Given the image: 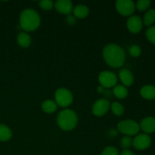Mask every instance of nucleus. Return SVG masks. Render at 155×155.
I'll return each mask as SVG.
<instances>
[{
	"instance_id": "nucleus-29",
	"label": "nucleus",
	"mask_w": 155,
	"mask_h": 155,
	"mask_svg": "<svg viewBox=\"0 0 155 155\" xmlns=\"http://www.w3.org/2000/svg\"><path fill=\"white\" fill-rule=\"evenodd\" d=\"M120 155H136V154H135L133 151H130V150L126 149L121 151V153L120 154Z\"/></svg>"
},
{
	"instance_id": "nucleus-8",
	"label": "nucleus",
	"mask_w": 155,
	"mask_h": 155,
	"mask_svg": "<svg viewBox=\"0 0 155 155\" xmlns=\"http://www.w3.org/2000/svg\"><path fill=\"white\" fill-rule=\"evenodd\" d=\"M110 103L108 100L105 98H100L97 100L92 105V114L96 117H102L110 110Z\"/></svg>"
},
{
	"instance_id": "nucleus-9",
	"label": "nucleus",
	"mask_w": 155,
	"mask_h": 155,
	"mask_svg": "<svg viewBox=\"0 0 155 155\" xmlns=\"http://www.w3.org/2000/svg\"><path fill=\"white\" fill-rule=\"evenodd\" d=\"M151 144V139L146 133H140L136 135L133 139V145L136 150L143 151L149 148Z\"/></svg>"
},
{
	"instance_id": "nucleus-30",
	"label": "nucleus",
	"mask_w": 155,
	"mask_h": 155,
	"mask_svg": "<svg viewBox=\"0 0 155 155\" xmlns=\"http://www.w3.org/2000/svg\"><path fill=\"white\" fill-rule=\"evenodd\" d=\"M104 89H105V88H104L103 86H98V87H97V92L99 94H102L104 92Z\"/></svg>"
},
{
	"instance_id": "nucleus-27",
	"label": "nucleus",
	"mask_w": 155,
	"mask_h": 155,
	"mask_svg": "<svg viewBox=\"0 0 155 155\" xmlns=\"http://www.w3.org/2000/svg\"><path fill=\"white\" fill-rule=\"evenodd\" d=\"M101 155H119V151L115 147L107 146L103 150Z\"/></svg>"
},
{
	"instance_id": "nucleus-11",
	"label": "nucleus",
	"mask_w": 155,
	"mask_h": 155,
	"mask_svg": "<svg viewBox=\"0 0 155 155\" xmlns=\"http://www.w3.org/2000/svg\"><path fill=\"white\" fill-rule=\"evenodd\" d=\"M54 7L60 14L69 15L73 12L74 5L70 0H58L54 4Z\"/></svg>"
},
{
	"instance_id": "nucleus-19",
	"label": "nucleus",
	"mask_w": 155,
	"mask_h": 155,
	"mask_svg": "<svg viewBox=\"0 0 155 155\" xmlns=\"http://www.w3.org/2000/svg\"><path fill=\"white\" fill-rule=\"evenodd\" d=\"M12 137V131L8 126L0 124V142H5Z\"/></svg>"
},
{
	"instance_id": "nucleus-16",
	"label": "nucleus",
	"mask_w": 155,
	"mask_h": 155,
	"mask_svg": "<svg viewBox=\"0 0 155 155\" xmlns=\"http://www.w3.org/2000/svg\"><path fill=\"white\" fill-rule=\"evenodd\" d=\"M74 16L78 19H83L86 18L89 14V9L86 5L83 4H80L74 7L73 9Z\"/></svg>"
},
{
	"instance_id": "nucleus-2",
	"label": "nucleus",
	"mask_w": 155,
	"mask_h": 155,
	"mask_svg": "<svg viewBox=\"0 0 155 155\" xmlns=\"http://www.w3.org/2000/svg\"><path fill=\"white\" fill-rule=\"evenodd\" d=\"M40 16L36 10L32 8L24 9L20 15L19 26L25 32H33L40 26Z\"/></svg>"
},
{
	"instance_id": "nucleus-26",
	"label": "nucleus",
	"mask_w": 155,
	"mask_h": 155,
	"mask_svg": "<svg viewBox=\"0 0 155 155\" xmlns=\"http://www.w3.org/2000/svg\"><path fill=\"white\" fill-rule=\"evenodd\" d=\"M146 37L151 43L155 45V26H151L146 30Z\"/></svg>"
},
{
	"instance_id": "nucleus-1",
	"label": "nucleus",
	"mask_w": 155,
	"mask_h": 155,
	"mask_svg": "<svg viewBox=\"0 0 155 155\" xmlns=\"http://www.w3.org/2000/svg\"><path fill=\"white\" fill-rule=\"evenodd\" d=\"M102 56L105 63L110 68H120L125 63V51L117 44L110 43L106 45L103 48Z\"/></svg>"
},
{
	"instance_id": "nucleus-20",
	"label": "nucleus",
	"mask_w": 155,
	"mask_h": 155,
	"mask_svg": "<svg viewBox=\"0 0 155 155\" xmlns=\"http://www.w3.org/2000/svg\"><path fill=\"white\" fill-rule=\"evenodd\" d=\"M143 24L146 27H151L155 22V9H149L144 15Z\"/></svg>"
},
{
	"instance_id": "nucleus-24",
	"label": "nucleus",
	"mask_w": 155,
	"mask_h": 155,
	"mask_svg": "<svg viewBox=\"0 0 155 155\" xmlns=\"http://www.w3.org/2000/svg\"><path fill=\"white\" fill-rule=\"evenodd\" d=\"M39 7L45 11H49L54 7V3L51 0H42L39 2Z\"/></svg>"
},
{
	"instance_id": "nucleus-5",
	"label": "nucleus",
	"mask_w": 155,
	"mask_h": 155,
	"mask_svg": "<svg viewBox=\"0 0 155 155\" xmlns=\"http://www.w3.org/2000/svg\"><path fill=\"white\" fill-rule=\"evenodd\" d=\"M54 100L58 106L66 108L74 101V95L69 89L66 88H59L55 91Z\"/></svg>"
},
{
	"instance_id": "nucleus-4",
	"label": "nucleus",
	"mask_w": 155,
	"mask_h": 155,
	"mask_svg": "<svg viewBox=\"0 0 155 155\" xmlns=\"http://www.w3.org/2000/svg\"><path fill=\"white\" fill-rule=\"evenodd\" d=\"M117 128L120 133L130 137L138 135L140 130L139 124L133 120H124L120 121Z\"/></svg>"
},
{
	"instance_id": "nucleus-10",
	"label": "nucleus",
	"mask_w": 155,
	"mask_h": 155,
	"mask_svg": "<svg viewBox=\"0 0 155 155\" xmlns=\"http://www.w3.org/2000/svg\"><path fill=\"white\" fill-rule=\"evenodd\" d=\"M143 27L142 19L138 15H132L127 21V27L132 33H138L142 30Z\"/></svg>"
},
{
	"instance_id": "nucleus-6",
	"label": "nucleus",
	"mask_w": 155,
	"mask_h": 155,
	"mask_svg": "<svg viewBox=\"0 0 155 155\" xmlns=\"http://www.w3.org/2000/svg\"><path fill=\"white\" fill-rule=\"evenodd\" d=\"M118 78L114 73L109 71H104L98 75V82L100 86L105 89L114 88L117 85Z\"/></svg>"
},
{
	"instance_id": "nucleus-12",
	"label": "nucleus",
	"mask_w": 155,
	"mask_h": 155,
	"mask_svg": "<svg viewBox=\"0 0 155 155\" xmlns=\"http://www.w3.org/2000/svg\"><path fill=\"white\" fill-rule=\"evenodd\" d=\"M140 130L146 134L153 133L155 132V117H147L143 118L139 124Z\"/></svg>"
},
{
	"instance_id": "nucleus-17",
	"label": "nucleus",
	"mask_w": 155,
	"mask_h": 155,
	"mask_svg": "<svg viewBox=\"0 0 155 155\" xmlns=\"http://www.w3.org/2000/svg\"><path fill=\"white\" fill-rule=\"evenodd\" d=\"M41 108H42V111L45 112V113L52 114L57 110L58 105L54 101L51 99H48L45 100V101H44L42 103Z\"/></svg>"
},
{
	"instance_id": "nucleus-3",
	"label": "nucleus",
	"mask_w": 155,
	"mask_h": 155,
	"mask_svg": "<svg viewBox=\"0 0 155 155\" xmlns=\"http://www.w3.org/2000/svg\"><path fill=\"white\" fill-rule=\"evenodd\" d=\"M78 123L77 113L71 109H64L57 116L58 126L64 131L74 130Z\"/></svg>"
},
{
	"instance_id": "nucleus-13",
	"label": "nucleus",
	"mask_w": 155,
	"mask_h": 155,
	"mask_svg": "<svg viewBox=\"0 0 155 155\" xmlns=\"http://www.w3.org/2000/svg\"><path fill=\"white\" fill-rule=\"evenodd\" d=\"M119 79L123 86L128 87L132 86L134 83V76L133 73L128 69L123 68L119 72Z\"/></svg>"
},
{
	"instance_id": "nucleus-23",
	"label": "nucleus",
	"mask_w": 155,
	"mask_h": 155,
	"mask_svg": "<svg viewBox=\"0 0 155 155\" xmlns=\"http://www.w3.org/2000/svg\"><path fill=\"white\" fill-rule=\"evenodd\" d=\"M120 145L124 150L128 149L133 145V139L130 136H124L120 140Z\"/></svg>"
},
{
	"instance_id": "nucleus-18",
	"label": "nucleus",
	"mask_w": 155,
	"mask_h": 155,
	"mask_svg": "<svg viewBox=\"0 0 155 155\" xmlns=\"http://www.w3.org/2000/svg\"><path fill=\"white\" fill-rule=\"evenodd\" d=\"M113 94L116 98L119 99H124L129 95V91L127 87L123 85H117L114 87Z\"/></svg>"
},
{
	"instance_id": "nucleus-21",
	"label": "nucleus",
	"mask_w": 155,
	"mask_h": 155,
	"mask_svg": "<svg viewBox=\"0 0 155 155\" xmlns=\"http://www.w3.org/2000/svg\"><path fill=\"white\" fill-rule=\"evenodd\" d=\"M110 109L111 110L112 113L115 115V116L120 117L122 116L124 114V111H125V109H124V107L118 101H114L112 104H110Z\"/></svg>"
},
{
	"instance_id": "nucleus-28",
	"label": "nucleus",
	"mask_w": 155,
	"mask_h": 155,
	"mask_svg": "<svg viewBox=\"0 0 155 155\" xmlns=\"http://www.w3.org/2000/svg\"><path fill=\"white\" fill-rule=\"evenodd\" d=\"M66 21L69 25H74V24H75L76 21H77V18L74 15H69L68 16V18H67Z\"/></svg>"
},
{
	"instance_id": "nucleus-15",
	"label": "nucleus",
	"mask_w": 155,
	"mask_h": 155,
	"mask_svg": "<svg viewBox=\"0 0 155 155\" xmlns=\"http://www.w3.org/2000/svg\"><path fill=\"white\" fill-rule=\"evenodd\" d=\"M140 95L145 99H155V86L145 85V86H142L140 89Z\"/></svg>"
},
{
	"instance_id": "nucleus-14",
	"label": "nucleus",
	"mask_w": 155,
	"mask_h": 155,
	"mask_svg": "<svg viewBox=\"0 0 155 155\" xmlns=\"http://www.w3.org/2000/svg\"><path fill=\"white\" fill-rule=\"evenodd\" d=\"M17 42L21 48H28L31 45L32 39L27 32L21 31L17 36Z\"/></svg>"
},
{
	"instance_id": "nucleus-7",
	"label": "nucleus",
	"mask_w": 155,
	"mask_h": 155,
	"mask_svg": "<svg viewBox=\"0 0 155 155\" xmlns=\"http://www.w3.org/2000/svg\"><path fill=\"white\" fill-rule=\"evenodd\" d=\"M116 9L118 13L124 17H130L136 10V4L132 0H117Z\"/></svg>"
},
{
	"instance_id": "nucleus-25",
	"label": "nucleus",
	"mask_w": 155,
	"mask_h": 155,
	"mask_svg": "<svg viewBox=\"0 0 155 155\" xmlns=\"http://www.w3.org/2000/svg\"><path fill=\"white\" fill-rule=\"evenodd\" d=\"M129 52L130 54L132 57L137 58L139 57L142 54V49H141V47L138 45H133L129 49Z\"/></svg>"
},
{
	"instance_id": "nucleus-22",
	"label": "nucleus",
	"mask_w": 155,
	"mask_h": 155,
	"mask_svg": "<svg viewBox=\"0 0 155 155\" xmlns=\"http://www.w3.org/2000/svg\"><path fill=\"white\" fill-rule=\"evenodd\" d=\"M151 4V2L150 0H139L136 4V8L139 12H144L150 7Z\"/></svg>"
}]
</instances>
